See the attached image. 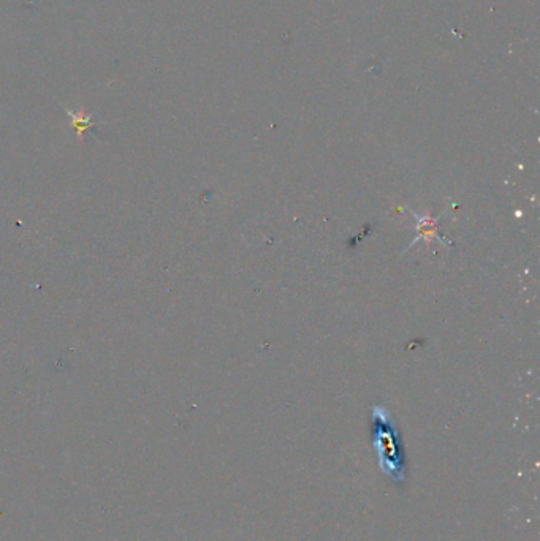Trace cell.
<instances>
[{
    "instance_id": "cell-1",
    "label": "cell",
    "mask_w": 540,
    "mask_h": 541,
    "mask_svg": "<svg viewBox=\"0 0 540 541\" xmlns=\"http://www.w3.org/2000/svg\"><path fill=\"white\" fill-rule=\"evenodd\" d=\"M374 448L379 451V462L382 470L396 483L404 481L403 456L398 455V431L390 411L382 405L373 409Z\"/></svg>"
},
{
    "instance_id": "cell-2",
    "label": "cell",
    "mask_w": 540,
    "mask_h": 541,
    "mask_svg": "<svg viewBox=\"0 0 540 541\" xmlns=\"http://www.w3.org/2000/svg\"><path fill=\"white\" fill-rule=\"evenodd\" d=\"M410 214H412L414 221H415V231H416V236L415 238L410 241V244L408 245V249L404 252H408L409 249H412L415 244H419L420 241H425V242H431V241H439L442 245L445 247H450L454 245L451 242L445 238V236L441 235L439 231V220L441 217H431L430 214H416L414 213L412 209H408ZM403 252V254H404Z\"/></svg>"
},
{
    "instance_id": "cell-3",
    "label": "cell",
    "mask_w": 540,
    "mask_h": 541,
    "mask_svg": "<svg viewBox=\"0 0 540 541\" xmlns=\"http://www.w3.org/2000/svg\"><path fill=\"white\" fill-rule=\"evenodd\" d=\"M65 111H67V115H69L70 119H71V127H73V130L76 132V135H78L80 141L83 143L86 132L89 130L92 125H94V122H92V115H89V112H86L84 110L71 111V110H69V108H67Z\"/></svg>"
}]
</instances>
